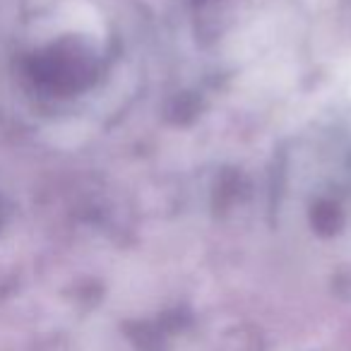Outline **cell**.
I'll use <instances>...</instances> for the list:
<instances>
[{"label":"cell","instance_id":"obj_1","mask_svg":"<svg viewBox=\"0 0 351 351\" xmlns=\"http://www.w3.org/2000/svg\"><path fill=\"white\" fill-rule=\"evenodd\" d=\"M311 221L317 231H322V234H332V231L339 229L341 221H344V212H341V207L337 205V202L320 200L315 207H313Z\"/></svg>","mask_w":351,"mask_h":351}]
</instances>
